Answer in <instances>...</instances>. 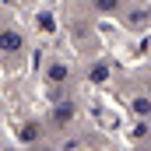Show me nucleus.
Masks as SVG:
<instances>
[{"instance_id":"20e7f679","label":"nucleus","mask_w":151,"mask_h":151,"mask_svg":"<svg viewBox=\"0 0 151 151\" xmlns=\"http://www.w3.org/2000/svg\"><path fill=\"white\" fill-rule=\"evenodd\" d=\"M95 7L106 11V14H116V11H119V0H95Z\"/></svg>"},{"instance_id":"39448f33","label":"nucleus","mask_w":151,"mask_h":151,"mask_svg":"<svg viewBox=\"0 0 151 151\" xmlns=\"http://www.w3.org/2000/svg\"><path fill=\"white\" fill-rule=\"evenodd\" d=\"M134 113L148 116V113H151V99H134Z\"/></svg>"},{"instance_id":"423d86ee","label":"nucleus","mask_w":151,"mask_h":151,"mask_svg":"<svg viewBox=\"0 0 151 151\" xmlns=\"http://www.w3.org/2000/svg\"><path fill=\"white\" fill-rule=\"evenodd\" d=\"M148 91H151V88H148Z\"/></svg>"},{"instance_id":"7ed1b4c3","label":"nucleus","mask_w":151,"mask_h":151,"mask_svg":"<svg viewBox=\"0 0 151 151\" xmlns=\"http://www.w3.org/2000/svg\"><path fill=\"white\" fill-rule=\"evenodd\" d=\"M67 77H70V67H63V63L49 67V81H67Z\"/></svg>"},{"instance_id":"f257e3e1","label":"nucleus","mask_w":151,"mask_h":151,"mask_svg":"<svg viewBox=\"0 0 151 151\" xmlns=\"http://www.w3.org/2000/svg\"><path fill=\"white\" fill-rule=\"evenodd\" d=\"M74 102H56V109H53V123H56V127H67V123H70V119H74Z\"/></svg>"},{"instance_id":"f03ea898","label":"nucleus","mask_w":151,"mask_h":151,"mask_svg":"<svg viewBox=\"0 0 151 151\" xmlns=\"http://www.w3.org/2000/svg\"><path fill=\"white\" fill-rule=\"evenodd\" d=\"M0 53H21V35L18 32H0Z\"/></svg>"}]
</instances>
